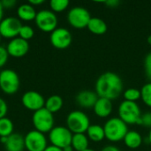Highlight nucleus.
Listing matches in <instances>:
<instances>
[{"label":"nucleus","mask_w":151,"mask_h":151,"mask_svg":"<svg viewBox=\"0 0 151 151\" xmlns=\"http://www.w3.org/2000/svg\"><path fill=\"white\" fill-rule=\"evenodd\" d=\"M0 73H1V71H0Z\"/></svg>","instance_id":"nucleus-45"},{"label":"nucleus","mask_w":151,"mask_h":151,"mask_svg":"<svg viewBox=\"0 0 151 151\" xmlns=\"http://www.w3.org/2000/svg\"><path fill=\"white\" fill-rule=\"evenodd\" d=\"M73 133L65 127H54L49 133V140L51 145L59 149H64L71 145Z\"/></svg>","instance_id":"nucleus-7"},{"label":"nucleus","mask_w":151,"mask_h":151,"mask_svg":"<svg viewBox=\"0 0 151 151\" xmlns=\"http://www.w3.org/2000/svg\"><path fill=\"white\" fill-rule=\"evenodd\" d=\"M112 102L106 98L99 97L94 106L95 114L102 119L108 118L112 112Z\"/></svg>","instance_id":"nucleus-16"},{"label":"nucleus","mask_w":151,"mask_h":151,"mask_svg":"<svg viewBox=\"0 0 151 151\" xmlns=\"http://www.w3.org/2000/svg\"><path fill=\"white\" fill-rule=\"evenodd\" d=\"M3 15H4V7H3V4L0 1V22L3 19Z\"/></svg>","instance_id":"nucleus-38"},{"label":"nucleus","mask_w":151,"mask_h":151,"mask_svg":"<svg viewBox=\"0 0 151 151\" xmlns=\"http://www.w3.org/2000/svg\"><path fill=\"white\" fill-rule=\"evenodd\" d=\"M63 151H73V149L71 145H69V146H66L65 148H64Z\"/></svg>","instance_id":"nucleus-40"},{"label":"nucleus","mask_w":151,"mask_h":151,"mask_svg":"<svg viewBox=\"0 0 151 151\" xmlns=\"http://www.w3.org/2000/svg\"><path fill=\"white\" fill-rule=\"evenodd\" d=\"M147 41H148V43H149L150 45H151V35L148 37V40H147Z\"/></svg>","instance_id":"nucleus-41"},{"label":"nucleus","mask_w":151,"mask_h":151,"mask_svg":"<svg viewBox=\"0 0 151 151\" xmlns=\"http://www.w3.org/2000/svg\"><path fill=\"white\" fill-rule=\"evenodd\" d=\"M22 27L21 21L16 17H7L0 22V34L4 38L13 39L19 35V30Z\"/></svg>","instance_id":"nucleus-11"},{"label":"nucleus","mask_w":151,"mask_h":151,"mask_svg":"<svg viewBox=\"0 0 151 151\" xmlns=\"http://www.w3.org/2000/svg\"><path fill=\"white\" fill-rule=\"evenodd\" d=\"M141 99L148 107L151 108V82L145 84L141 89Z\"/></svg>","instance_id":"nucleus-26"},{"label":"nucleus","mask_w":151,"mask_h":151,"mask_svg":"<svg viewBox=\"0 0 151 151\" xmlns=\"http://www.w3.org/2000/svg\"><path fill=\"white\" fill-rule=\"evenodd\" d=\"M98 98L99 97L96 93V91L82 90L77 94L75 99H76V103L81 107L85 109H91L94 108Z\"/></svg>","instance_id":"nucleus-15"},{"label":"nucleus","mask_w":151,"mask_h":151,"mask_svg":"<svg viewBox=\"0 0 151 151\" xmlns=\"http://www.w3.org/2000/svg\"><path fill=\"white\" fill-rule=\"evenodd\" d=\"M6 50L9 56L13 58H21L27 53L29 50V44L27 41L20 37H15L8 42Z\"/></svg>","instance_id":"nucleus-14"},{"label":"nucleus","mask_w":151,"mask_h":151,"mask_svg":"<svg viewBox=\"0 0 151 151\" xmlns=\"http://www.w3.org/2000/svg\"><path fill=\"white\" fill-rule=\"evenodd\" d=\"M101 151H120V150L114 145H107L104 148H103Z\"/></svg>","instance_id":"nucleus-35"},{"label":"nucleus","mask_w":151,"mask_h":151,"mask_svg":"<svg viewBox=\"0 0 151 151\" xmlns=\"http://www.w3.org/2000/svg\"><path fill=\"white\" fill-rule=\"evenodd\" d=\"M7 111H8V106L6 102L2 97H0V119L5 117Z\"/></svg>","instance_id":"nucleus-32"},{"label":"nucleus","mask_w":151,"mask_h":151,"mask_svg":"<svg viewBox=\"0 0 151 151\" xmlns=\"http://www.w3.org/2000/svg\"><path fill=\"white\" fill-rule=\"evenodd\" d=\"M119 118L127 125H141L142 111L136 103L123 101L118 109Z\"/></svg>","instance_id":"nucleus-3"},{"label":"nucleus","mask_w":151,"mask_h":151,"mask_svg":"<svg viewBox=\"0 0 151 151\" xmlns=\"http://www.w3.org/2000/svg\"><path fill=\"white\" fill-rule=\"evenodd\" d=\"M1 37H2V36H1V34H0V40H1Z\"/></svg>","instance_id":"nucleus-44"},{"label":"nucleus","mask_w":151,"mask_h":151,"mask_svg":"<svg viewBox=\"0 0 151 151\" xmlns=\"http://www.w3.org/2000/svg\"><path fill=\"white\" fill-rule=\"evenodd\" d=\"M20 81L18 73L12 69H4L0 73V88L8 95L15 94L19 88Z\"/></svg>","instance_id":"nucleus-6"},{"label":"nucleus","mask_w":151,"mask_h":151,"mask_svg":"<svg viewBox=\"0 0 151 151\" xmlns=\"http://www.w3.org/2000/svg\"><path fill=\"white\" fill-rule=\"evenodd\" d=\"M34 34H35V31L31 26L22 25V27L19 30V37L27 41L34 36Z\"/></svg>","instance_id":"nucleus-28"},{"label":"nucleus","mask_w":151,"mask_h":151,"mask_svg":"<svg viewBox=\"0 0 151 151\" xmlns=\"http://www.w3.org/2000/svg\"><path fill=\"white\" fill-rule=\"evenodd\" d=\"M124 85L122 79L115 73L106 72L96 80L95 89L98 97L111 101L118 98L123 92Z\"/></svg>","instance_id":"nucleus-1"},{"label":"nucleus","mask_w":151,"mask_h":151,"mask_svg":"<svg viewBox=\"0 0 151 151\" xmlns=\"http://www.w3.org/2000/svg\"><path fill=\"white\" fill-rule=\"evenodd\" d=\"M24 142L27 151H44L48 147L44 134L37 130L28 132L24 137Z\"/></svg>","instance_id":"nucleus-10"},{"label":"nucleus","mask_w":151,"mask_h":151,"mask_svg":"<svg viewBox=\"0 0 151 151\" xmlns=\"http://www.w3.org/2000/svg\"><path fill=\"white\" fill-rule=\"evenodd\" d=\"M44 1L43 0H30L29 1V4H31V5H37V4H42Z\"/></svg>","instance_id":"nucleus-37"},{"label":"nucleus","mask_w":151,"mask_h":151,"mask_svg":"<svg viewBox=\"0 0 151 151\" xmlns=\"http://www.w3.org/2000/svg\"><path fill=\"white\" fill-rule=\"evenodd\" d=\"M13 134V123L12 121L4 117L0 119V137L10 136Z\"/></svg>","instance_id":"nucleus-24"},{"label":"nucleus","mask_w":151,"mask_h":151,"mask_svg":"<svg viewBox=\"0 0 151 151\" xmlns=\"http://www.w3.org/2000/svg\"><path fill=\"white\" fill-rule=\"evenodd\" d=\"M38 28L43 32H53L58 27V17L54 12L47 9L39 11L35 19Z\"/></svg>","instance_id":"nucleus-8"},{"label":"nucleus","mask_w":151,"mask_h":151,"mask_svg":"<svg viewBox=\"0 0 151 151\" xmlns=\"http://www.w3.org/2000/svg\"><path fill=\"white\" fill-rule=\"evenodd\" d=\"M63 104H64V102H63L62 97L58 95H53V96H50L49 98H47V100H45L44 107L51 113H55V112H58L59 110H61V108L63 107Z\"/></svg>","instance_id":"nucleus-23"},{"label":"nucleus","mask_w":151,"mask_h":151,"mask_svg":"<svg viewBox=\"0 0 151 151\" xmlns=\"http://www.w3.org/2000/svg\"><path fill=\"white\" fill-rule=\"evenodd\" d=\"M69 5L68 0H51L50 2V6L54 12H60L65 11Z\"/></svg>","instance_id":"nucleus-27"},{"label":"nucleus","mask_w":151,"mask_h":151,"mask_svg":"<svg viewBox=\"0 0 151 151\" xmlns=\"http://www.w3.org/2000/svg\"><path fill=\"white\" fill-rule=\"evenodd\" d=\"M123 141L125 142V145L127 148L131 150H135V149H138L142 145V137L140 134V133L132 130V131L127 132Z\"/></svg>","instance_id":"nucleus-20"},{"label":"nucleus","mask_w":151,"mask_h":151,"mask_svg":"<svg viewBox=\"0 0 151 151\" xmlns=\"http://www.w3.org/2000/svg\"><path fill=\"white\" fill-rule=\"evenodd\" d=\"M90 126L89 118L81 111H73L66 118V127L74 134H85Z\"/></svg>","instance_id":"nucleus-4"},{"label":"nucleus","mask_w":151,"mask_h":151,"mask_svg":"<svg viewBox=\"0 0 151 151\" xmlns=\"http://www.w3.org/2000/svg\"><path fill=\"white\" fill-rule=\"evenodd\" d=\"M140 126H144L145 127L151 129V111H147L144 114H142Z\"/></svg>","instance_id":"nucleus-30"},{"label":"nucleus","mask_w":151,"mask_h":151,"mask_svg":"<svg viewBox=\"0 0 151 151\" xmlns=\"http://www.w3.org/2000/svg\"><path fill=\"white\" fill-rule=\"evenodd\" d=\"M84 151H95V150H91V149H88V150H84Z\"/></svg>","instance_id":"nucleus-43"},{"label":"nucleus","mask_w":151,"mask_h":151,"mask_svg":"<svg viewBox=\"0 0 151 151\" xmlns=\"http://www.w3.org/2000/svg\"><path fill=\"white\" fill-rule=\"evenodd\" d=\"M105 4L110 8H116L119 6V0H109V1L105 2Z\"/></svg>","instance_id":"nucleus-34"},{"label":"nucleus","mask_w":151,"mask_h":151,"mask_svg":"<svg viewBox=\"0 0 151 151\" xmlns=\"http://www.w3.org/2000/svg\"><path fill=\"white\" fill-rule=\"evenodd\" d=\"M36 11L33 5L30 4H23L19 5L17 9V14L19 19L30 21L35 19Z\"/></svg>","instance_id":"nucleus-19"},{"label":"nucleus","mask_w":151,"mask_h":151,"mask_svg":"<svg viewBox=\"0 0 151 151\" xmlns=\"http://www.w3.org/2000/svg\"><path fill=\"white\" fill-rule=\"evenodd\" d=\"M33 125L35 130L44 134L50 133L54 127V116L53 113L49 111L45 107L34 112L32 117Z\"/></svg>","instance_id":"nucleus-5"},{"label":"nucleus","mask_w":151,"mask_h":151,"mask_svg":"<svg viewBox=\"0 0 151 151\" xmlns=\"http://www.w3.org/2000/svg\"><path fill=\"white\" fill-rule=\"evenodd\" d=\"M86 133L88 140L94 142H100L105 138L104 127L100 125H90Z\"/></svg>","instance_id":"nucleus-22"},{"label":"nucleus","mask_w":151,"mask_h":151,"mask_svg":"<svg viewBox=\"0 0 151 151\" xmlns=\"http://www.w3.org/2000/svg\"><path fill=\"white\" fill-rule=\"evenodd\" d=\"M21 102L25 108L34 111L43 108L45 104L44 97L39 92L34 90L27 91L24 93L21 98Z\"/></svg>","instance_id":"nucleus-13"},{"label":"nucleus","mask_w":151,"mask_h":151,"mask_svg":"<svg viewBox=\"0 0 151 151\" xmlns=\"http://www.w3.org/2000/svg\"><path fill=\"white\" fill-rule=\"evenodd\" d=\"M50 41L55 48L64 50L70 46L73 37L68 29L65 27H57L53 32L50 33Z\"/></svg>","instance_id":"nucleus-12"},{"label":"nucleus","mask_w":151,"mask_h":151,"mask_svg":"<svg viewBox=\"0 0 151 151\" xmlns=\"http://www.w3.org/2000/svg\"><path fill=\"white\" fill-rule=\"evenodd\" d=\"M87 27L92 34L96 35H102L105 34L108 29V27L105 21L97 17L91 18Z\"/></svg>","instance_id":"nucleus-18"},{"label":"nucleus","mask_w":151,"mask_h":151,"mask_svg":"<svg viewBox=\"0 0 151 151\" xmlns=\"http://www.w3.org/2000/svg\"><path fill=\"white\" fill-rule=\"evenodd\" d=\"M89 140L85 134H73L71 146L73 150L84 151L88 149Z\"/></svg>","instance_id":"nucleus-21"},{"label":"nucleus","mask_w":151,"mask_h":151,"mask_svg":"<svg viewBox=\"0 0 151 151\" xmlns=\"http://www.w3.org/2000/svg\"><path fill=\"white\" fill-rule=\"evenodd\" d=\"M4 145L7 151H23L25 148L24 137L19 134H12L8 137Z\"/></svg>","instance_id":"nucleus-17"},{"label":"nucleus","mask_w":151,"mask_h":151,"mask_svg":"<svg viewBox=\"0 0 151 151\" xmlns=\"http://www.w3.org/2000/svg\"><path fill=\"white\" fill-rule=\"evenodd\" d=\"M92 17L89 12L84 7H73L67 14V20L69 24L77 29H82L88 27V22Z\"/></svg>","instance_id":"nucleus-9"},{"label":"nucleus","mask_w":151,"mask_h":151,"mask_svg":"<svg viewBox=\"0 0 151 151\" xmlns=\"http://www.w3.org/2000/svg\"><path fill=\"white\" fill-rule=\"evenodd\" d=\"M123 96H124L125 101L133 102V103H136L142 97L141 90L134 88H127V90H125L123 93Z\"/></svg>","instance_id":"nucleus-25"},{"label":"nucleus","mask_w":151,"mask_h":151,"mask_svg":"<svg viewBox=\"0 0 151 151\" xmlns=\"http://www.w3.org/2000/svg\"><path fill=\"white\" fill-rule=\"evenodd\" d=\"M44 151H63L62 149H59V148H58V147H55V146H53V145H50V146H48L46 149H45V150Z\"/></svg>","instance_id":"nucleus-36"},{"label":"nucleus","mask_w":151,"mask_h":151,"mask_svg":"<svg viewBox=\"0 0 151 151\" xmlns=\"http://www.w3.org/2000/svg\"><path fill=\"white\" fill-rule=\"evenodd\" d=\"M144 69L147 78L151 82V52H150L144 59Z\"/></svg>","instance_id":"nucleus-29"},{"label":"nucleus","mask_w":151,"mask_h":151,"mask_svg":"<svg viewBox=\"0 0 151 151\" xmlns=\"http://www.w3.org/2000/svg\"><path fill=\"white\" fill-rule=\"evenodd\" d=\"M105 138L111 142H119L124 140L128 132L127 125L119 117L109 119L104 125Z\"/></svg>","instance_id":"nucleus-2"},{"label":"nucleus","mask_w":151,"mask_h":151,"mask_svg":"<svg viewBox=\"0 0 151 151\" xmlns=\"http://www.w3.org/2000/svg\"><path fill=\"white\" fill-rule=\"evenodd\" d=\"M1 3L4 8H12V6L15 5L16 1L15 0H4V1H1Z\"/></svg>","instance_id":"nucleus-33"},{"label":"nucleus","mask_w":151,"mask_h":151,"mask_svg":"<svg viewBox=\"0 0 151 151\" xmlns=\"http://www.w3.org/2000/svg\"><path fill=\"white\" fill-rule=\"evenodd\" d=\"M8 58H9V54L6 48L0 45V67L4 66L6 64Z\"/></svg>","instance_id":"nucleus-31"},{"label":"nucleus","mask_w":151,"mask_h":151,"mask_svg":"<svg viewBox=\"0 0 151 151\" xmlns=\"http://www.w3.org/2000/svg\"><path fill=\"white\" fill-rule=\"evenodd\" d=\"M8 137H9V136H8ZM8 137H6V136H2V137H0V142H1L2 143L5 144V143L7 142Z\"/></svg>","instance_id":"nucleus-39"},{"label":"nucleus","mask_w":151,"mask_h":151,"mask_svg":"<svg viewBox=\"0 0 151 151\" xmlns=\"http://www.w3.org/2000/svg\"><path fill=\"white\" fill-rule=\"evenodd\" d=\"M149 142L151 144V129L150 131V134H149Z\"/></svg>","instance_id":"nucleus-42"}]
</instances>
